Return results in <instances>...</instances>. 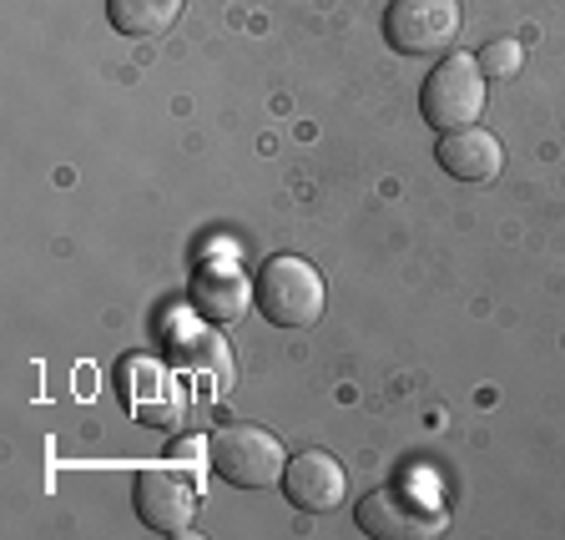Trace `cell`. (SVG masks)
<instances>
[{
	"instance_id": "obj_1",
	"label": "cell",
	"mask_w": 565,
	"mask_h": 540,
	"mask_svg": "<svg viewBox=\"0 0 565 540\" xmlns=\"http://www.w3.org/2000/svg\"><path fill=\"white\" fill-rule=\"evenodd\" d=\"M253 304L278 329H313L323 318V308H329V288H323L313 263L294 258V253H278L253 278Z\"/></svg>"
},
{
	"instance_id": "obj_2",
	"label": "cell",
	"mask_w": 565,
	"mask_h": 540,
	"mask_svg": "<svg viewBox=\"0 0 565 540\" xmlns=\"http://www.w3.org/2000/svg\"><path fill=\"white\" fill-rule=\"evenodd\" d=\"M207 465L217 480L237 485V490H263V485H278L282 480V455L278 435L258 430V424H223L207 435Z\"/></svg>"
},
{
	"instance_id": "obj_3",
	"label": "cell",
	"mask_w": 565,
	"mask_h": 540,
	"mask_svg": "<svg viewBox=\"0 0 565 540\" xmlns=\"http://www.w3.org/2000/svg\"><path fill=\"white\" fill-rule=\"evenodd\" d=\"M419 112L435 131H459L475 127L484 112V71L480 56H465V51H449L419 86Z\"/></svg>"
},
{
	"instance_id": "obj_4",
	"label": "cell",
	"mask_w": 565,
	"mask_h": 540,
	"mask_svg": "<svg viewBox=\"0 0 565 540\" xmlns=\"http://www.w3.org/2000/svg\"><path fill=\"white\" fill-rule=\"evenodd\" d=\"M353 520L374 540H429L445 530V510H439L435 500H424L419 490H409V480L364 495L359 510H353Z\"/></svg>"
},
{
	"instance_id": "obj_5",
	"label": "cell",
	"mask_w": 565,
	"mask_h": 540,
	"mask_svg": "<svg viewBox=\"0 0 565 540\" xmlns=\"http://www.w3.org/2000/svg\"><path fill=\"white\" fill-rule=\"evenodd\" d=\"M459 35V0H388L384 41L399 56H439Z\"/></svg>"
},
{
	"instance_id": "obj_6",
	"label": "cell",
	"mask_w": 565,
	"mask_h": 540,
	"mask_svg": "<svg viewBox=\"0 0 565 540\" xmlns=\"http://www.w3.org/2000/svg\"><path fill=\"white\" fill-rule=\"evenodd\" d=\"M131 506L137 520L157 536H182L192 526V510H198V490L182 470H137L131 480Z\"/></svg>"
},
{
	"instance_id": "obj_7",
	"label": "cell",
	"mask_w": 565,
	"mask_h": 540,
	"mask_svg": "<svg viewBox=\"0 0 565 540\" xmlns=\"http://www.w3.org/2000/svg\"><path fill=\"white\" fill-rule=\"evenodd\" d=\"M278 490L288 495V506L303 510V516H329L343 495H349V475H343V465L329 449H303V455H294L282 465Z\"/></svg>"
},
{
	"instance_id": "obj_8",
	"label": "cell",
	"mask_w": 565,
	"mask_h": 540,
	"mask_svg": "<svg viewBox=\"0 0 565 540\" xmlns=\"http://www.w3.org/2000/svg\"><path fill=\"white\" fill-rule=\"evenodd\" d=\"M247 304H253V283L237 268L233 258H207L192 278V308H198L202 324L212 329H227V324H243Z\"/></svg>"
},
{
	"instance_id": "obj_9",
	"label": "cell",
	"mask_w": 565,
	"mask_h": 540,
	"mask_svg": "<svg viewBox=\"0 0 565 540\" xmlns=\"http://www.w3.org/2000/svg\"><path fill=\"white\" fill-rule=\"evenodd\" d=\"M439 167L449 177H459V182H490L505 167V152L484 127H459L439 137Z\"/></svg>"
},
{
	"instance_id": "obj_10",
	"label": "cell",
	"mask_w": 565,
	"mask_h": 540,
	"mask_svg": "<svg viewBox=\"0 0 565 540\" xmlns=\"http://www.w3.org/2000/svg\"><path fill=\"white\" fill-rule=\"evenodd\" d=\"M182 6L188 0H106V15L131 41H152V35H162L182 15Z\"/></svg>"
},
{
	"instance_id": "obj_11",
	"label": "cell",
	"mask_w": 565,
	"mask_h": 540,
	"mask_svg": "<svg viewBox=\"0 0 565 540\" xmlns=\"http://www.w3.org/2000/svg\"><path fill=\"white\" fill-rule=\"evenodd\" d=\"M172 359L177 364H227V349L217 343V333H207V324H172Z\"/></svg>"
},
{
	"instance_id": "obj_12",
	"label": "cell",
	"mask_w": 565,
	"mask_h": 540,
	"mask_svg": "<svg viewBox=\"0 0 565 540\" xmlns=\"http://www.w3.org/2000/svg\"><path fill=\"white\" fill-rule=\"evenodd\" d=\"M520 61H525L520 41H490V46L480 51V71L490 76V82H505V76H515Z\"/></svg>"
}]
</instances>
